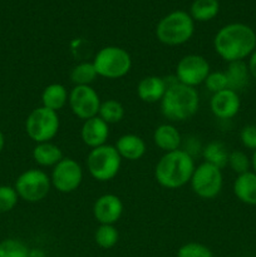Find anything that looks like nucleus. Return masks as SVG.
Wrapping results in <instances>:
<instances>
[{"mask_svg": "<svg viewBox=\"0 0 256 257\" xmlns=\"http://www.w3.org/2000/svg\"><path fill=\"white\" fill-rule=\"evenodd\" d=\"M213 49L227 63L245 60L256 49V34L243 23H231L216 33Z\"/></svg>", "mask_w": 256, "mask_h": 257, "instance_id": "1", "label": "nucleus"}, {"mask_svg": "<svg viewBox=\"0 0 256 257\" xmlns=\"http://www.w3.org/2000/svg\"><path fill=\"white\" fill-rule=\"evenodd\" d=\"M195 160L186 150L166 152L155 167V178L158 185L168 190H177L190 183L195 171Z\"/></svg>", "mask_w": 256, "mask_h": 257, "instance_id": "2", "label": "nucleus"}, {"mask_svg": "<svg viewBox=\"0 0 256 257\" xmlns=\"http://www.w3.org/2000/svg\"><path fill=\"white\" fill-rule=\"evenodd\" d=\"M167 90L161 100V112L171 122H183L197 113L200 95L196 88L178 83L177 79L167 83Z\"/></svg>", "mask_w": 256, "mask_h": 257, "instance_id": "3", "label": "nucleus"}, {"mask_svg": "<svg viewBox=\"0 0 256 257\" xmlns=\"http://www.w3.org/2000/svg\"><path fill=\"white\" fill-rule=\"evenodd\" d=\"M195 33V20L185 10H175L158 22L156 37L158 42L168 47H177L187 43Z\"/></svg>", "mask_w": 256, "mask_h": 257, "instance_id": "4", "label": "nucleus"}, {"mask_svg": "<svg viewBox=\"0 0 256 257\" xmlns=\"http://www.w3.org/2000/svg\"><path fill=\"white\" fill-rule=\"evenodd\" d=\"M98 77L119 79L132 69V57L124 48L108 45L97 52L93 59Z\"/></svg>", "mask_w": 256, "mask_h": 257, "instance_id": "5", "label": "nucleus"}, {"mask_svg": "<svg viewBox=\"0 0 256 257\" xmlns=\"http://www.w3.org/2000/svg\"><path fill=\"white\" fill-rule=\"evenodd\" d=\"M87 170L89 175L99 182H108L118 175L122 165L119 153L112 145H103L90 150L88 153Z\"/></svg>", "mask_w": 256, "mask_h": 257, "instance_id": "6", "label": "nucleus"}, {"mask_svg": "<svg viewBox=\"0 0 256 257\" xmlns=\"http://www.w3.org/2000/svg\"><path fill=\"white\" fill-rule=\"evenodd\" d=\"M60 119L58 112L45 107H38L29 113L25 120V132L35 143L52 142L58 135Z\"/></svg>", "mask_w": 256, "mask_h": 257, "instance_id": "7", "label": "nucleus"}, {"mask_svg": "<svg viewBox=\"0 0 256 257\" xmlns=\"http://www.w3.org/2000/svg\"><path fill=\"white\" fill-rule=\"evenodd\" d=\"M14 188L19 198L24 200L25 202L37 203L49 195L52 181L50 176H48V173L43 170L30 168L18 176Z\"/></svg>", "mask_w": 256, "mask_h": 257, "instance_id": "8", "label": "nucleus"}, {"mask_svg": "<svg viewBox=\"0 0 256 257\" xmlns=\"http://www.w3.org/2000/svg\"><path fill=\"white\" fill-rule=\"evenodd\" d=\"M190 185L196 196L203 200H212L222 191V170L211 163L202 162L195 167Z\"/></svg>", "mask_w": 256, "mask_h": 257, "instance_id": "9", "label": "nucleus"}, {"mask_svg": "<svg viewBox=\"0 0 256 257\" xmlns=\"http://www.w3.org/2000/svg\"><path fill=\"white\" fill-rule=\"evenodd\" d=\"M210 72V63L205 57L200 54H187L178 60L175 77L178 83L196 88L205 83Z\"/></svg>", "mask_w": 256, "mask_h": 257, "instance_id": "10", "label": "nucleus"}, {"mask_svg": "<svg viewBox=\"0 0 256 257\" xmlns=\"http://www.w3.org/2000/svg\"><path fill=\"white\" fill-rule=\"evenodd\" d=\"M83 168L75 160L64 157L57 166H54L50 175L52 187L60 193H72L82 185Z\"/></svg>", "mask_w": 256, "mask_h": 257, "instance_id": "11", "label": "nucleus"}, {"mask_svg": "<svg viewBox=\"0 0 256 257\" xmlns=\"http://www.w3.org/2000/svg\"><path fill=\"white\" fill-rule=\"evenodd\" d=\"M100 103L102 100L92 85H74L69 92L68 104L73 114L79 119L87 120L89 118L97 117Z\"/></svg>", "mask_w": 256, "mask_h": 257, "instance_id": "12", "label": "nucleus"}, {"mask_svg": "<svg viewBox=\"0 0 256 257\" xmlns=\"http://www.w3.org/2000/svg\"><path fill=\"white\" fill-rule=\"evenodd\" d=\"M122 200L117 195L105 193L99 196L93 205V216L99 225H114L123 215Z\"/></svg>", "mask_w": 256, "mask_h": 257, "instance_id": "13", "label": "nucleus"}, {"mask_svg": "<svg viewBox=\"0 0 256 257\" xmlns=\"http://www.w3.org/2000/svg\"><path fill=\"white\" fill-rule=\"evenodd\" d=\"M241 99L237 92L232 89H223L212 94L210 99V109L218 119H231L238 113Z\"/></svg>", "mask_w": 256, "mask_h": 257, "instance_id": "14", "label": "nucleus"}, {"mask_svg": "<svg viewBox=\"0 0 256 257\" xmlns=\"http://www.w3.org/2000/svg\"><path fill=\"white\" fill-rule=\"evenodd\" d=\"M80 137H82L83 143L92 150L105 145L109 137V124L100 119L98 115L89 118L83 123Z\"/></svg>", "mask_w": 256, "mask_h": 257, "instance_id": "15", "label": "nucleus"}, {"mask_svg": "<svg viewBox=\"0 0 256 257\" xmlns=\"http://www.w3.org/2000/svg\"><path fill=\"white\" fill-rule=\"evenodd\" d=\"M166 78L158 75H147L142 78L137 84V95L145 103H161L166 90H167Z\"/></svg>", "mask_w": 256, "mask_h": 257, "instance_id": "16", "label": "nucleus"}, {"mask_svg": "<svg viewBox=\"0 0 256 257\" xmlns=\"http://www.w3.org/2000/svg\"><path fill=\"white\" fill-rule=\"evenodd\" d=\"M115 150L119 153L122 160L127 161H138L145 156L146 142L142 137L133 133L120 136L114 145Z\"/></svg>", "mask_w": 256, "mask_h": 257, "instance_id": "17", "label": "nucleus"}, {"mask_svg": "<svg viewBox=\"0 0 256 257\" xmlns=\"http://www.w3.org/2000/svg\"><path fill=\"white\" fill-rule=\"evenodd\" d=\"M153 142L163 152H172L180 150L182 145V137L177 128L171 123L160 124L153 132Z\"/></svg>", "mask_w": 256, "mask_h": 257, "instance_id": "18", "label": "nucleus"}, {"mask_svg": "<svg viewBox=\"0 0 256 257\" xmlns=\"http://www.w3.org/2000/svg\"><path fill=\"white\" fill-rule=\"evenodd\" d=\"M233 193L240 202L256 206V173L253 171L238 175L233 181Z\"/></svg>", "mask_w": 256, "mask_h": 257, "instance_id": "19", "label": "nucleus"}, {"mask_svg": "<svg viewBox=\"0 0 256 257\" xmlns=\"http://www.w3.org/2000/svg\"><path fill=\"white\" fill-rule=\"evenodd\" d=\"M33 160L40 167H54L64 158L59 146L53 142L37 143L33 148Z\"/></svg>", "mask_w": 256, "mask_h": 257, "instance_id": "20", "label": "nucleus"}, {"mask_svg": "<svg viewBox=\"0 0 256 257\" xmlns=\"http://www.w3.org/2000/svg\"><path fill=\"white\" fill-rule=\"evenodd\" d=\"M68 99H69V93L67 88L60 83H52L47 85L42 93V105L54 112L63 109L68 104Z\"/></svg>", "mask_w": 256, "mask_h": 257, "instance_id": "21", "label": "nucleus"}, {"mask_svg": "<svg viewBox=\"0 0 256 257\" xmlns=\"http://www.w3.org/2000/svg\"><path fill=\"white\" fill-rule=\"evenodd\" d=\"M225 74L227 78L228 89H232L237 93L247 87L251 78L247 63H245V60L228 63Z\"/></svg>", "mask_w": 256, "mask_h": 257, "instance_id": "22", "label": "nucleus"}, {"mask_svg": "<svg viewBox=\"0 0 256 257\" xmlns=\"http://www.w3.org/2000/svg\"><path fill=\"white\" fill-rule=\"evenodd\" d=\"M220 12L218 0H193L190 15L195 22H210Z\"/></svg>", "mask_w": 256, "mask_h": 257, "instance_id": "23", "label": "nucleus"}, {"mask_svg": "<svg viewBox=\"0 0 256 257\" xmlns=\"http://www.w3.org/2000/svg\"><path fill=\"white\" fill-rule=\"evenodd\" d=\"M228 155H230V152H228L227 147L220 141H212V142L207 143L202 151L205 162L211 163V165L216 166L221 170L227 166Z\"/></svg>", "mask_w": 256, "mask_h": 257, "instance_id": "24", "label": "nucleus"}, {"mask_svg": "<svg viewBox=\"0 0 256 257\" xmlns=\"http://www.w3.org/2000/svg\"><path fill=\"white\" fill-rule=\"evenodd\" d=\"M98 117L107 124H115L124 118V107L117 99H107L100 103Z\"/></svg>", "mask_w": 256, "mask_h": 257, "instance_id": "25", "label": "nucleus"}, {"mask_svg": "<svg viewBox=\"0 0 256 257\" xmlns=\"http://www.w3.org/2000/svg\"><path fill=\"white\" fill-rule=\"evenodd\" d=\"M98 74L93 62L78 63L70 72V80L74 85H90Z\"/></svg>", "mask_w": 256, "mask_h": 257, "instance_id": "26", "label": "nucleus"}, {"mask_svg": "<svg viewBox=\"0 0 256 257\" xmlns=\"http://www.w3.org/2000/svg\"><path fill=\"white\" fill-rule=\"evenodd\" d=\"M119 240V232L114 225H99L94 232V241L100 248L109 250Z\"/></svg>", "mask_w": 256, "mask_h": 257, "instance_id": "27", "label": "nucleus"}, {"mask_svg": "<svg viewBox=\"0 0 256 257\" xmlns=\"http://www.w3.org/2000/svg\"><path fill=\"white\" fill-rule=\"evenodd\" d=\"M29 247L18 238L0 241V257H29Z\"/></svg>", "mask_w": 256, "mask_h": 257, "instance_id": "28", "label": "nucleus"}, {"mask_svg": "<svg viewBox=\"0 0 256 257\" xmlns=\"http://www.w3.org/2000/svg\"><path fill=\"white\" fill-rule=\"evenodd\" d=\"M227 166L236 173V175H242L250 171L251 158L242 151H231L228 155Z\"/></svg>", "mask_w": 256, "mask_h": 257, "instance_id": "29", "label": "nucleus"}, {"mask_svg": "<svg viewBox=\"0 0 256 257\" xmlns=\"http://www.w3.org/2000/svg\"><path fill=\"white\" fill-rule=\"evenodd\" d=\"M18 201L19 196L13 186H0V213H8L14 210Z\"/></svg>", "mask_w": 256, "mask_h": 257, "instance_id": "30", "label": "nucleus"}, {"mask_svg": "<svg viewBox=\"0 0 256 257\" xmlns=\"http://www.w3.org/2000/svg\"><path fill=\"white\" fill-rule=\"evenodd\" d=\"M177 257H213V253L203 243L187 242L178 248Z\"/></svg>", "mask_w": 256, "mask_h": 257, "instance_id": "31", "label": "nucleus"}, {"mask_svg": "<svg viewBox=\"0 0 256 257\" xmlns=\"http://www.w3.org/2000/svg\"><path fill=\"white\" fill-rule=\"evenodd\" d=\"M203 84H205L206 89L212 93V94L228 88L225 72H210Z\"/></svg>", "mask_w": 256, "mask_h": 257, "instance_id": "32", "label": "nucleus"}, {"mask_svg": "<svg viewBox=\"0 0 256 257\" xmlns=\"http://www.w3.org/2000/svg\"><path fill=\"white\" fill-rule=\"evenodd\" d=\"M240 141L245 148L256 151V125H245L240 132Z\"/></svg>", "mask_w": 256, "mask_h": 257, "instance_id": "33", "label": "nucleus"}, {"mask_svg": "<svg viewBox=\"0 0 256 257\" xmlns=\"http://www.w3.org/2000/svg\"><path fill=\"white\" fill-rule=\"evenodd\" d=\"M247 67H248V72H250L251 78L256 80V49L251 53V55L248 57V62H247Z\"/></svg>", "mask_w": 256, "mask_h": 257, "instance_id": "34", "label": "nucleus"}, {"mask_svg": "<svg viewBox=\"0 0 256 257\" xmlns=\"http://www.w3.org/2000/svg\"><path fill=\"white\" fill-rule=\"evenodd\" d=\"M29 257H45V253H44V251L34 248V250H30Z\"/></svg>", "mask_w": 256, "mask_h": 257, "instance_id": "35", "label": "nucleus"}, {"mask_svg": "<svg viewBox=\"0 0 256 257\" xmlns=\"http://www.w3.org/2000/svg\"><path fill=\"white\" fill-rule=\"evenodd\" d=\"M4 147H5V137H4V133H3L2 130H0V153L3 152Z\"/></svg>", "mask_w": 256, "mask_h": 257, "instance_id": "36", "label": "nucleus"}, {"mask_svg": "<svg viewBox=\"0 0 256 257\" xmlns=\"http://www.w3.org/2000/svg\"><path fill=\"white\" fill-rule=\"evenodd\" d=\"M251 167H252L253 172L256 173V151H253L252 156H251Z\"/></svg>", "mask_w": 256, "mask_h": 257, "instance_id": "37", "label": "nucleus"}]
</instances>
